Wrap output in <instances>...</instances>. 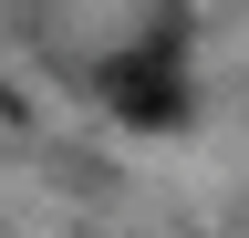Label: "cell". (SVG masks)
I'll list each match as a JSON object with an SVG mask.
<instances>
[{"label": "cell", "mask_w": 249, "mask_h": 238, "mask_svg": "<svg viewBox=\"0 0 249 238\" xmlns=\"http://www.w3.org/2000/svg\"><path fill=\"white\" fill-rule=\"evenodd\" d=\"M114 104L135 114V125H177V114H187V94H177L166 52H135V63H114Z\"/></svg>", "instance_id": "obj_1"}]
</instances>
